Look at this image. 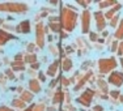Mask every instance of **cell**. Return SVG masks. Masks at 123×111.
I'll use <instances>...</instances> for the list:
<instances>
[{
	"label": "cell",
	"instance_id": "1",
	"mask_svg": "<svg viewBox=\"0 0 123 111\" xmlns=\"http://www.w3.org/2000/svg\"><path fill=\"white\" fill-rule=\"evenodd\" d=\"M76 20H77V14L69 9H63L60 13V25L66 29L67 31H71L76 26Z\"/></svg>",
	"mask_w": 123,
	"mask_h": 111
},
{
	"label": "cell",
	"instance_id": "2",
	"mask_svg": "<svg viewBox=\"0 0 123 111\" xmlns=\"http://www.w3.org/2000/svg\"><path fill=\"white\" fill-rule=\"evenodd\" d=\"M1 12H14V13H25L28 11V5L21 3H4L0 4Z\"/></svg>",
	"mask_w": 123,
	"mask_h": 111
},
{
	"label": "cell",
	"instance_id": "3",
	"mask_svg": "<svg viewBox=\"0 0 123 111\" xmlns=\"http://www.w3.org/2000/svg\"><path fill=\"white\" fill-rule=\"evenodd\" d=\"M115 67H117V62H115V59H113V58H110V59H101V60H99V71L104 72V73L111 71V69L115 68Z\"/></svg>",
	"mask_w": 123,
	"mask_h": 111
},
{
	"label": "cell",
	"instance_id": "4",
	"mask_svg": "<svg viewBox=\"0 0 123 111\" xmlns=\"http://www.w3.org/2000/svg\"><path fill=\"white\" fill-rule=\"evenodd\" d=\"M109 81H110V84H113L115 86H121L123 84V73H121V72H114V73L110 75Z\"/></svg>",
	"mask_w": 123,
	"mask_h": 111
},
{
	"label": "cell",
	"instance_id": "5",
	"mask_svg": "<svg viewBox=\"0 0 123 111\" xmlns=\"http://www.w3.org/2000/svg\"><path fill=\"white\" fill-rule=\"evenodd\" d=\"M92 98H93L92 90H86L84 94H81L80 97L77 98V102H79V103H83L84 106H89V105H90V101H92Z\"/></svg>",
	"mask_w": 123,
	"mask_h": 111
},
{
	"label": "cell",
	"instance_id": "6",
	"mask_svg": "<svg viewBox=\"0 0 123 111\" xmlns=\"http://www.w3.org/2000/svg\"><path fill=\"white\" fill-rule=\"evenodd\" d=\"M37 45L39 47H43V45H45V33H43L42 24L37 25Z\"/></svg>",
	"mask_w": 123,
	"mask_h": 111
},
{
	"label": "cell",
	"instance_id": "7",
	"mask_svg": "<svg viewBox=\"0 0 123 111\" xmlns=\"http://www.w3.org/2000/svg\"><path fill=\"white\" fill-rule=\"evenodd\" d=\"M89 20H90L89 11H84V13H83V33H88L89 31Z\"/></svg>",
	"mask_w": 123,
	"mask_h": 111
},
{
	"label": "cell",
	"instance_id": "8",
	"mask_svg": "<svg viewBox=\"0 0 123 111\" xmlns=\"http://www.w3.org/2000/svg\"><path fill=\"white\" fill-rule=\"evenodd\" d=\"M17 31H21V33H24V34H26V33H29L30 31V22L29 21H22V22H20L18 25H17Z\"/></svg>",
	"mask_w": 123,
	"mask_h": 111
},
{
	"label": "cell",
	"instance_id": "9",
	"mask_svg": "<svg viewBox=\"0 0 123 111\" xmlns=\"http://www.w3.org/2000/svg\"><path fill=\"white\" fill-rule=\"evenodd\" d=\"M94 16H96V20H97V28H98V30H102V29L105 28V18H104V14H102L101 12H96Z\"/></svg>",
	"mask_w": 123,
	"mask_h": 111
},
{
	"label": "cell",
	"instance_id": "10",
	"mask_svg": "<svg viewBox=\"0 0 123 111\" xmlns=\"http://www.w3.org/2000/svg\"><path fill=\"white\" fill-rule=\"evenodd\" d=\"M13 35H11V34H8L7 31L4 30H0V46L4 45V43H7V41L12 39Z\"/></svg>",
	"mask_w": 123,
	"mask_h": 111
},
{
	"label": "cell",
	"instance_id": "11",
	"mask_svg": "<svg viewBox=\"0 0 123 111\" xmlns=\"http://www.w3.org/2000/svg\"><path fill=\"white\" fill-rule=\"evenodd\" d=\"M29 88H30V90H33L34 93L41 92V85L38 84V81H36V80H30V82H29Z\"/></svg>",
	"mask_w": 123,
	"mask_h": 111
},
{
	"label": "cell",
	"instance_id": "12",
	"mask_svg": "<svg viewBox=\"0 0 123 111\" xmlns=\"http://www.w3.org/2000/svg\"><path fill=\"white\" fill-rule=\"evenodd\" d=\"M56 68H58V62L52 63V65L49 67L47 75H49V76H55V73H56Z\"/></svg>",
	"mask_w": 123,
	"mask_h": 111
},
{
	"label": "cell",
	"instance_id": "13",
	"mask_svg": "<svg viewBox=\"0 0 123 111\" xmlns=\"http://www.w3.org/2000/svg\"><path fill=\"white\" fill-rule=\"evenodd\" d=\"M115 37H117V38H122V37H123V21L121 22V25H119L118 30H117Z\"/></svg>",
	"mask_w": 123,
	"mask_h": 111
},
{
	"label": "cell",
	"instance_id": "14",
	"mask_svg": "<svg viewBox=\"0 0 123 111\" xmlns=\"http://www.w3.org/2000/svg\"><path fill=\"white\" fill-rule=\"evenodd\" d=\"M71 67H72V62H71V60H69V59L64 60V63H63V69H64V71H68Z\"/></svg>",
	"mask_w": 123,
	"mask_h": 111
},
{
	"label": "cell",
	"instance_id": "15",
	"mask_svg": "<svg viewBox=\"0 0 123 111\" xmlns=\"http://www.w3.org/2000/svg\"><path fill=\"white\" fill-rule=\"evenodd\" d=\"M13 106H14V107H20V109H24V107H25V103H24V101L14 99V101H13Z\"/></svg>",
	"mask_w": 123,
	"mask_h": 111
},
{
	"label": "cell",
	"instance_id": "16",
	"mask_svg": "<svg viewBox=\"0 0 123 111\" xmlns=\"http://www.w3.org/2000/svg\"><path fill=\"white\" fill-rule=\"evenodd\" d=\"M22 99L24 101H31L33 99V94H30V93H28V92H25V93H22Z\"/></svg>",
	"mask_w": 123,
	"mask_h": 111
},
{
	"label": "cell",
	"instance_id": "17",
	"mask_svg": "<svg viewBox=\"0 0 123 111\" xmlns=\"http://www.w3.org/2000/svg\"><path fill=\"white\" fill-rule=\"evenodd\" d=\"M117 4L115 1H104V3H99V8H105V7H109V5Z\"/></svg>",
	"mask_w": 123,
	"mask_h": 111
},
{
	"label": "cell",
	"instance_id": "18",
	"mask_svg": "<svg viewBox=\"0 0 123 111\" xmlns=\"http://www.w3.org/2000/svg\"><path fill=\"white\" fill-rule=\"evenodd\" d=\"M12 67H13L14 69H24V64H22V63L17 64V62H14V63H12Z\"/></svg>",
	"mask_w": 123,
	"mask_h": 111
},
{
	"label": "cell",
	"instance_id": "19",
	"mask_svg": "<svg viewBox=\"0 0 123 111\" xmlns=\"http://www.w3.org/2000/svg\"><path fill=\"white\" fill-rule=\"evenodd\" d=\"M56 97H55V99H54V102L55 103H56V102H59V101H62V99H63V93H60V92H58L56 93Z\"/></svg>",
	"mask_w": 123,
	"mask_h": 111
},
{
	"label": "cell",
	"instance_id": "20",
	"mask_svg": "<svg viewBox=\"0 0 123 111\" xmlns=\"http://www.w3.org/2000/svg\"><path fill=\"white\" fill-rule=\"evenodd\" d=\"M50 28H51L54 31H59L60 30V26L56 25V24H50Z\"/></svg>",
	"mask_w": 123,
	"mask_h": 111
},
{
	"label": "cell",
	"instance_id": "21",
	"mask_svg": "<svg viewBox=\"0 0 123 111\" xmlns=\"http://www.w3.org/2000/svg\"><path fill=\"white\" fill-rule=\"evenodd\" d=\"M28 62H36V55H31V56H29L28 58Z\"/></svg>",
	"mask_w": 123,
	"mask_h": 111
},
{
	"label": "cell",
	"instance_id": "22",
	"mask_svg": "<svg viewBox=\"0 0 123 111\" xmlns=\"http://www.w3.org/2000/svg\"><path fill=\"white\" fill-rule=\"evenodd\" d=\"M0 111H13V110H11L9 107H4V106H3V107H0Z\"/></svg>",
	"mask_w": 123,
	"mask_h": 111
},
{
	"label": "cell",
	"instance_id": "23",
	"mask_svg": "<svg viewBox=\"0 0 123 111\" xmlns=\"http://www.w3.org/2000/svg\"><path fill=\"white\" fill-rule=\"evenodd\" d=\"M118 54H119V55H123V43L121 45V47H119V51H118Z\"/></svg>",
	"mask_w": 123,
	"mask_h": 111
},
{
	"label": "cell",
	"instance_id": "24",
	"mask_svg": "<svg viewBox=\"0 0 123 111\" xmlns=\"http://www.w3.org/2000/svg\"><path fill=\"white\" fill-rule=\"evenodd\" d=\"M118 94H119L118 92H111V95H113V97H118Z\"/></svg>",
	"mask_w": 123,
	"mask_h": 111
},
{
	"label": "cell",
	"instance_id": "25",
	"mask_svg": "<svg viewBox=\"0 0 123 111\" xmlns=\"http://www.w3.org/2000/svg\"><path fill=\"white\" fill-rule=\"evenodd\" d=\"M7 75L9 76L11 78H13V75H12V72H9V71H7Z\"/></svg>",
	"mask_w": 123,
	"mask_h": 111
},
{
	"label": "cell",
	"instance_id": "26",
	"mask_svg": "<svg viewBox=\"0 0 123 111\" xmlns=\"http://www.w3.org/2000/svg\"><path fill=\"white\" fill-rule=\"evenodd\" d=\"M37 111H43V106H38L37 107Z\"/></svg>",
	"mask_w": 123,
	"mask_h": 111
},
{
	"label": "cell",
	"instance_id": "27",
	"mask_svg": "<svg viewBox=\"0 0 123 111\" xmlns=\"http://www.w3.org/2000/svg\"><path fill=\"white\" fill-rule=\"evenodd\" d=\"M39 78H41L42 81H45V76H43V75H41V73H39Z\"/></svg>",
	"mask_w": 123,
	"mask_h": 111
},
{
	"label": "cell",
	"instance_id": "28",
	"mask_svg": "<svg viewBox=\"0 0 123 111\" xmlns=\"http://www.w3.org/2000/svg\"><path fill=\"white\" fill-rule=\"evenodd\" d=\"M115 48H117V42H114V43H113V51H114Z\"/></svg>",
	"mask_w": 123,
	"mask_h": 111
},
{
	"label": "cell",
	"instance_id": "29",
	"mask_svg": "<svg viewBox=\"0 0 123 111\" xmlns=\"http://www.w3.org/2000/svg\"><path fill=\"white\" fill-rule=\"evenodd\" d=\"M101 110H102V107H99V106L96 107V111H101Z\"/></svg>",
	"mask_w": 123,
	"mask_h": 111
},
{
	"label": "cell",
	"instance_id": "30",
	"mask_svg": "<svg viewBox=\"0 0 123 111\" xmlns=\"http://www.w3.org/2000/svg\"><path fill=\"white\" fill-rule=\"evenodd\" d=\"M31 109H33V106H31V107H29V109H26L25 111H31Z\"/></svg>",
	"mask_w": 123,
	"mask_h": 111
},
{
	"label": "cell",
	"instance_id": "31",
	"mask_svg": "<svg viewBox=\"0 0 123 111\" xmlns=\"http://www.w3.org/2000/svg\"><path fill=\"white\" fill-rule=\"evenodd\" d=\"M1 22H3V20H1V18H0V24H1Z\"/></svg>",
	"mask_w": 123,
	"mask_h": 111
},
{
	"label": "cell",
	"instance_id": "32",
	"mask_svg": "<svg viewBox=\"0 0 123 111\" xmlns=\"http://www.w3.org/2000/svg\"><path fill=\"white\" fill-rule=\"evenodd\" d=\"M122 67H123V59H122Z\"/></svg>",
	"mask_w": 123,
	"mask_h": 111
}]
</instances>
